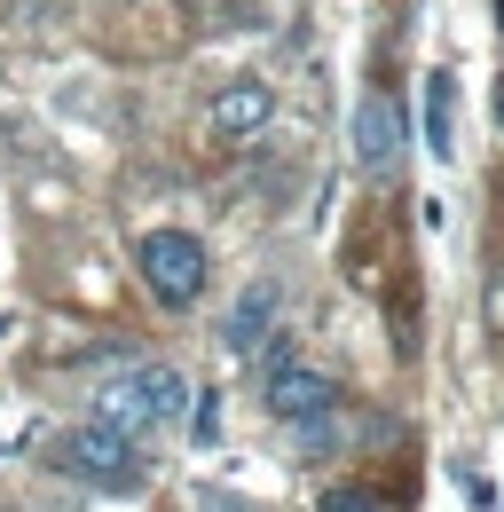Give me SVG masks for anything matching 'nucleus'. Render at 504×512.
<instances>
[{
	"label": "nucleus",
	"instance_id": "nucleus-1",
	"mask_svg": "<svg viewBox=\"0 0 504 512\" xmlns=\"http://www.w3.org/2000/svg\"><path fill=\"white\" fill-rule=\"evenodd\" d=\"M182 410H189V379L166 371V363H126V371H111V379L95 386V418H103L111 434H126V442L174 426Z\"/></svg>",
	"mask_w": 504,
	"mask_h": 512
},
{
	"label": "nucleus",
	"instance_id": "nucleus-12",
	"mask_svg": "<svg viewBox=\"0 0 504 512\" xmlns=\"http://www.w3.org/2000/svg\"><path fill=\"white\" fill-rule=\"evenodd\" d=\"M497 127H504V87H497Z\"/></svg>",
	"mask_w": 504,
	"mask_h": 512
},
{
	"label": "nucleus",
	"instance_id": "nucleus-7",
	"mask_svg": "<svg viewBox=\"0 0 504 512\" xmlns=\"http://www.w3.org/2000/svg\"><path fill=\"white\" fill-rule=\"evenodd\" d=\"M268 111H276L268 79H237V87H221V95H213V134L245 142V134H260V127H268Z\"/></svg>",
	"mask_w": 504,
	"mask_h": 512
},
{
	"label": "nucleus",
	"instance_id": "nucleus-3",
	"mask_svg": "<svg viewBox=\"0 0 504 512\" xmlns=\"http://www.w3.org/2000/svg\"><path fill=\"white\" fill-rule=\"evenodd\" d=\"M134 268H142V284H150L166 308H189V300L205 292V276H213V260H205V245H197L189 229H150L142 253H134Z\"/></svg>",
	"mask_w": 504,
	"mask_h": 512
},
{
	"label": "nucleus",
	"instance_id": "nucleus-10",
	"mask_svg": "<svg viewBox=\"0 0 504 512\" xmlns=\"http://www.w3.org/2000/svg\"><path fill=\"white\" fill-rule=\"evenodd\" d=\"M473 505H481V512H497V505H489V489H481V481H473Z\"/></svg>",
	"mask_w": 504,
	"mask_h": 512
},
{
	"label": "nucleus",
	"instance_id": "nucleus-4",
	"mask_svg": "<svg viewBox=\"0 0 504 512\" xmlns=\"http://www.w3.org/2000/svg\"><path fill=\"white\" fill-rule=\"evenodd\" d=\"M268 418H284V426H315V418H331V402H339V386L323 379V371H300V363H284V371H268Z\"/></svg>",
	"mask_w": 504,
	"mask_h": 512
},
{
	"label": "nucleus",
	"instance_id": "nucleus-9",
	"mask_svg": "<svg viewBox=\"0 0 504 512\" xmlns=\"http://www.w3.org/2000/svg\"><path fill=\"white\" fill-rule=\"evenodd\" d=\"M315 512H394L378 489H363V481H347V489H323V505Z\"/></svg>",
	"mask_w": 504,
	"mask_h": 512
},
{
	"label": "nucleus",
	"instance_id": "nucleus-11",
	"mask_svg": "<svg viewBox=\"0 0 504 512\" xmlns=\"http://www.w3.org/2000/svg\"><path fill=\"white\" fill-rule=\"evenodd\" d=\"M205 512H237V505H229V497H205Z\"/></svg>",
	"mask_w": 504,
	"mask_h": 512
},
{
	"label": "nucleus",
	"instance_id": "nucleus-6",
	"mask_svg": "<svg viewBox=\"0 0 504 512\" xmlns=\"http://www.w3.org/2000/svg\"><path fill=\"white\" fill-rule=\"evenodd\" d=\"M394 150H402V111H394V95H363V103H355V166L386 174Z\"/></svg>",
	"mask_w": 504,
	"mask_h": 512
},
{
	"label": "nucleus",
	"instance_id": "nucleus-8",
	"mask_svg": "<svg viewBox=\"0 0 504 512\" xmlns=\"http://www.w3.org/2000/svg\"><path fill=\"white\" fill-rule=\"evenodd\" d=\"M426 150L434 158L457 150V79L449 71H426Z\"/></svg>",
	"mask_w": 504,
	"mask_h": 512
},
{
	"label": "nucleus",
	"instance_id": "nucleus-2",
	"mask_svg": "<svg viewBox=\"0 0 504 512\" xmlns=\"http://www.w3.org/2000/svg\"><path fill=\"white\" fill-rule=\"evenodd\" d=\"M56 465H63V473H79L87 489H111V497H134V489H142V457H134V442L111 434L103 418L71 426V434L56 442Z\"/></svg>",
	"mask_w": 504,
	"mask_h": 512
},
{
	"label": "nucleus",
	"instance_id": "nucleus-5",
	"mask_svg": "<svg viewBox=\"0 0 504 512\" xmlns=\"http://www.w3.org/2000/svg\"><path fill=\"white\" fill-rule=\"evenodd\" d=\"M276 308H284L276 276H252L245 292H237V308L221 316V347H229V355H260V347H268V331H276Z\"/></svg>",
	"mask_w": 504,
	"mask_h": 512
}]
</instances>
